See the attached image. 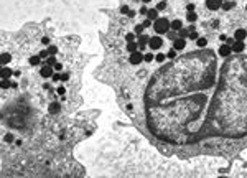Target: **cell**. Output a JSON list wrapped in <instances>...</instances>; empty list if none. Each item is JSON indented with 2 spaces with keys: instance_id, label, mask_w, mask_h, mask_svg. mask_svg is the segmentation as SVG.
Returning a JSON list of instances; mask_svg holds the SVG:
<instances>
[{
  "instance_id": "6da1fadb",
  "label": "cell",
  "mask_w": 247,
  "mask_h": 178,
  "mask_svg": "<svg viewBox=\"0 0 247 178\" xmlns=\"http://www.w3.org/2000/svg\"><path fill=\"white\" fill-rule=\"evenodd\" d=\"M153 28H155V31H156V33H160V35H163V33H168V31H170V28H172V21L168 20L167 17L156 18V20L153 21Z\"/></svg>"
},
{
  "instance_id": "7a4b0ae2",
  "label": "cell",
  "mask_w": 247,
  "mask_h": 178,
  "mask_svg": "<svg viewBox=\"0 0 247 178\" xmlns=\"http://www.w3.org/2000/svg\"><path fill=\"white\" fill-rule=\"evenodd\" d=\"M142 61H143V55H142L140 51H134V53H130V56H129V63H130L132 66H138V64H142Z\"/></svg>"
},
{
  "instance_id": "3957f363",
  "label": "cell",
  "mask_w": 247,
  "mask_h": 178,
  "mask_svg": "<svg viewBox=\"0 0 247 178\" xmlns=\"http://www.w3.org/2000/svg\"><path fill=\"white\" fill-rule=\"evenodd\" d=\"M148 46H150L152 50H160L161 46H163V38L161 36H150V40H148Z\"/></svg>"
},
{
  "instance_id": "277c9868",
  "label": "cell",
  "mask_w": 247,
  "mask_h": 178,
  "mask_svg": "<svg viewBox=\"0 0 247 178\" xmlns=\"http://www.w3.org/2000/svg\"><path fill=\"white\" fill-rule=\"evenodd\" d=\"M222 2H224V0H206V2H204V5H206L208 10L217 12L222 7Z\"/></svg>"
},
{
  "instance_id": "5b68a950",
  "label": "cell",
  "mask_w": 247,
  "mask_h": 178,
  "mask_svg": "<svg viewBox=\"0 0 247 178\" xmlns=\"http://www.w3.org/2000/svg\"><path fill=\"white\" fill-rule=\"evenodd\" d=\"M231 53H232V46H229L227 43H224V45H221L217 48V55L221 56V58H227Z\"/></svg>"
},
{
  "instance_id": "8992f818",
  "label": "cell",
  "mask_w": 247,
  "mask_h": 178,
  "mask_svg": "<svg viewBox=\"0 0 247 178\" xmlns=\"http://www.w3.org/2000/svg\"><path fill=\"white\" fill-rule=\"evenodd\" d=\"M40 76L41 78H53V66H50V64H45V66L40 69Z\"/></svg>"
},
{
  "instance_id": "52a82bcc",
  "label": "cell",
  "mask_w": 247,
  "mask_h": 178,
  "mask_svg": "<svg viewBox=\"0 0 247 178\" xmlns=\"http://www.w3.org/2000/svg\"><path fill=\"white\" fill-rule=\"evenodd\" d=\"M246 50V41H242V40H236V43L232 45V53H242V51Z\"/></svg>"
},
{
  "instance_id": "ba28073f",
  "label": "cell",
  "mask_w": 247,
  "mask_h": 178,
  "mask_svg": "<svg viewBox=\"0 0 247 178\" xmlns=\"http://www.w3.org/2000/svg\"><path fill=\"white\" fill-rule=\"evenodd\" d=\"M173 48L176 51H183L186 48V40L185 38H176V40L173 41Z\"/></svg>"
},
{
  "instance_id": "9c48e42d",
  "label": "cell",
  "mask_w": 247,
  "mask_h": 178,
  "mask_svg": "<svg viewBox=\"0 0 247 178\" xmlns=\"http://www.w3.org/2000/svg\"><path fill=\"white\" fill-rule=\"evenodd\" d=\"M234 38L236 40H247V28H237L236 31H234Z\"/></svg>"
},
{
  "instance_id": "30bf717a",
  "label": "cell",
  "mask_w": 247,
  "mask_h": 178,
  "mask_svg": "<svg viewBox=\"0 0 247 178\" xmlns=\"http://www.w3.org/2000/svg\"><path fill=\"white\" fill-rule=\"evenodd\" d=\"M12 74H13V71H12L10 68H7V66H3L2 68V71H0V78H2V79H10Z\"/></svg>"
},
{
  "instance_id": "8fae6325",
  "label": "cell",
  "mask_w": 247,
  "mask_h": 178,
  "mask_svg": "<svg viewBox=\"0 0 247 178\" xmlns=\"http://www.w3.org/2000/svg\"><path fill=\"white\" fill-rule=\"evenodd\" d=\"M181 28H183V20H180V18H175V20L172 21V30L180 31Z\"/></svg>"
},
{
  "instance_id": "7c38bea8",
  "label": "cell",
  "mask_w": 247,
  "mask_h": 178,
  "mask_svg": "<svg viewBox=\"0 0 247 178\" xmlns=\"http://www.w3.org/2000/svg\"><path fill=\"white\" fill-rule=\"evenodd\" d=\"M234 7H236V3H234L232 0H224V2H222V10L224 12H229L231 8H234Z\"/></svg>"
},
{
  "instance_id": "4fadbf2b",
  "label": "cell",
  "mask_w": 247,
  "mask_h": 178,
  "mask_svg": "<svg viewBox=\"0 0 247 178\" xmlns=\"http://www.w3.org/2000/svg\"><path fill=\"white\" fill-rule=\"evenodd\" d=\"M60 111H61V106L58 104V102H53V104L48 107V112H50V114H58Z\"/></svg>"
},
{
  "instance_id": "5bb4252c",
  "label": "cell",
  "mask_w": 247,
  "mask_h": 178,
  "mask_svg": "<svg viewBox=\"0 0 247 178\" xmlns=\"http://www.w3.org/2000/svg\"><path fill=\"white\" fill-rule=\"evenodd\" d=\"M196 46L198 48H206L208 46V38L206 36H199V38L196 40Z\"/></svg>"
},
{
  "instance_id": "9a60e30c",
  "label": "cell",
  "mask_w": 247,
  "mask_h": 178,
  "mask_svg": "<svg viewBox=\"0 0 247 178\" xmlns=\"http://www.w3.org/2000/svg\"><path fill=\"white\" fill-rule=\"evenodd\" d=\"M12 61V55L10 53H2V66H5V64H8V63Z\"/></svg>"
},
{
  "instance_id": "2e32d148",
  "label": "cell",
  "mask_w": 247,
  "mask_h": 178,
  "mask_svg": "<svg viewBox=\"0 0 247 178\" xmlns=\"http://www.w3.org/2000/svg\"><path fill=\"white\" fill-rule=\"evenodd\" d=\"M147 15H148V18H150V20L155 21L156 18H158V10H156V8H150V10L147 12Z\"/></svg>"
},
{
  "instance_id": "e0dca14e",
  "label": "cell",
  "mask_w": 247,
  "mask_h": 178,
  "mask_svg": "<svg viewBox=\"0 0 247 178\" xmlns=\"http://www.w3.org/2000/svg\"><path fill=\"white\" fill-rule=\"evenodd\" d=\"M186 20L190 21V23H194V21L198 20V13H196V12H188V13H186Z\"/></svg>"
},
{
  "instance_id": "ac0fdd59",
  "label": "cell",
  "mask_w": 247,
  "mask_h": 178,
  "mask_svg": "<svg viewBox=\"0 0 247 178\" xmlns=\"http://www.w3.org/2000/svg\"><path fill=\"white\" fill-rule=\"evenodd\" d=\"M176 53H178V51L175 50V48H172V50H168L167 53H165V55H167L168 60H175V58H176Z\"/></svg>"
},
{
  "instance_id": "d6986e66",
  "label": "cell",
  "mask_w": 247,
  "mask_h": 178,
  "mask_svg": "<svg viewBox=\"0 0 247 178\" xmlns=\"http://www.w3.org/2000/svg\"><path fill=\"white\" fill-rule=\"evenodd\" d=\"M28 63H30V66H38L40 64V56H31Z\"/></svg>"
},
{
  "instance_id": "ffe728a7",
  "label": "cell",
  "mask_w": 247,
  "mask_h": 178,
  "mask_svg": "<svg viewBox=\"0 0 247 178\" xmlns=\"http://www.w3.org/2000/svg\"><path fill=\"white\" fill-rule=\"evenodd\" d=\"M137 48H138V45H137L135 41H130V43H127V50L130 51V53H134V51H137Z\"/></svg>"
},
{
  "instance_id": "44dd1931",
  "label": "cell",
  "mask_w": 247,
  "mask_h": 178,
  "mask_svg": "<svg viewBox=\"0 0 247 178\" xmlns=\"http://www.w3.org/2000/svg\"><path fill=\"white\" fill-rule=\"evenodd\" d=\"M165 60H167V55H165V53H158V55L155 56V61H156V63H160V64L165 61Z\"/></svg>"
},
{
  "instance_id": "7402d4cb",
  "label": "cell",
  "mask_w": 247,
  "mask_h": 178,
  "mask_svg": "<svg viewBox=\"0 0 247 178\" xmlns=\"http://www.w3.org/2000/svg\"><path fill=\"white\" fill-rule=\"evenodd\" d=\"M155 8H156L158 12H161V10H167V2H165V0H161V2H158Z\"/></svg>"
},
{
  "instance_id": "603a6c76",
  "label": "cell",
  "mask_w": 247,
  "mask_h": 178,
  "mask_svg": "<svg viewBox=\"0 0 247 178\" xmlns=\"http://www.w3.org/2000/svg\"><path fill=\"white\" fill-rule=\"evenodd\" d=\"M199 38V31H191L190 35H188V40L190 41H196Z\"/></svg>"
},
{
  "instance_id": "cb8c5ba5",
  "label": "cell",
  "mask_w": 247,
  "mask_h": 178,
  "mask_svg": "<svg viewBox=\"0 0 247 178\" xmlns=\"http://www.w3.org/2000/svg\"><path fill=\"white\" fill-rule=\"evenodd\" d=\"M178 33H180V38H186L188 35H190V30H188V28H185V26H183L181 30L178 31Z\"/></svg>"
},
{
  "instance_id": "d4e9b609",
  "label": "cell",
  "mask_w": 247,
  "mask_h": 178,
  "mask_svg": "<svg viewBox=\"0 0 247 178\" xmlns=\"http://www.w3.org/2000/svg\"><path fill=\"white\" fill-rule=\"evenodd\" d=\"M12 86V82L8 81V79H2V89L5 91V89H8V87Z\"/></svg>"
},
{
  "instance_id": "484cf974",
  "label": "cell",
  "mask_w": 247,
  "mask_h": 178,
  "mask_svg": "<svg viewBox=\"0 0 247 178\" xmlns=\"http://www.w3.org/2000/svg\"><path fill=\"white\" fill-rule=\"evenodd\" d=\"M143 61H145V63H152V61H153V55H152V53L143 55Z\"/></svg>"
},
{
  "instance_id": "4316f807",
  "label": "cell",
  "mask_w": 247,
  "mask_h": 178,
  "mask_svg": "<svg viewBox=\"0 0 247 178\" xmlns=\"http://www.w3.org/2000/svg\"><path fill=\"white\" fill-rule=\"evenodd\" d=\"M56 63V58H55V55H51L50 58H48V60H46V64H50V66H53V64H55Z\"/></svg>"
},
{
  "instance_id": "83f0119b",
  "label": "cell",
  "mask_w": 247,
  "mask_h": 178,
  "mask_svg": "<svg viewBox=\"0 0 247 178\" xmlns=\"http://www.w3.org/2000/svg\"><path fill=\"white\" fill-rule=\"evenodd\" d=\"M48 53H50V55H56V53H58V48H56L55 45H51L50 48H48Z\"/></svg>"
},
{
  "instance_id": "f1b7e54d",
  "label": "cell",
  "mask_w": 247,
  "mask_h": 178,
  "mask_svg": "<svg viewBox=\"0 0 247 178\" xmlns=\"http://www.w3.org/2000/svg\"><path fill=\"white\" fill-rule=\"evenodd\" d=\"M168 38H170V40H176V31L175 30H172V31H168Z\"/></svg>"
},
{
  "instance_id": "f546056e",
  "label": "cell",
  "mask_w": 247,
  "mask_h": 178,
  "mask_svg": "<svg viewBox=\"0 0 247 178\" xmlns=\"http://www.w3.org/2000/svg\"><path fill=\"white\" fill-rule=\"evenodd\" d=\"M186 10H188V12H194V10H196V5H194V3H191V2H190V3H188V5H186Z\"/></svg>"
},
{
  "instance_id": "4dcf8cb0",
  "label": "cell",
  "mask_w": 247,
  "mask_h": 178,
  "mask_svg": "<svg viewBox=\"0 0 247 178\" xmlns=\"http://www.w3.org/2000/svg\"><path fill=\"white\" fill-rule=\"evenodd\" d=\"M125 40H127V43H130V41H134V40H135V36H134V33H129V35L125 36Z\"/></svg>"
},
{
  "instance_id": "1f68e13d",
  "label": "cell",
  "mask_w": 247,
  "mask_h": 178,
  "mask_svg": "<svg viewBox=\"0 0 247 178\" xmlns=\"http://www.w3.org/2000/svg\"><path fill=\"white\" fill-rule=\"evenodd\" d=\"M148 26H152V20H150V18H147V20L143 21V28H148Z\"/></svg>"
},
{
  "instance_id": "d6a6232c",
  "label": "cell",
  "mask_w": 247,
  "mask_h": 178,
  "mask_svg": "<svg viewBox=\"0 0 247 178\" xmlns=\"http://www.w3.org/2000/svg\"><path fill=\"white\" fill-rule=\"evenodd\" d=\"M55 69H56V71H63V63H56Z\"/></svg>"
},
{
  "instance_id": "836d02e7",
  "label": "cell",
  "mask_w": 247,
  "mask_h": 178,
  "mask_svg": "<svg viewBox=\"0 0 247 178\" xmlns=\"http://www.w3.org/2000/svg\"><path fill=\"white\" fill-rule=\"evenodd\" d=\"M68 79H69V74H68V73H63V74H61V81H68Z\"/></svg>"
},
{
  "instance_id": "e575fe53",
  "label": "cell",
  "mask_w": 247,
  "mask_h": 178,
  "mask_svg": "<svg viewBox=\"0 0 247 178\" xmlns=\"http://www.w3.org/2000/svg\"><path fill=\"white\" fill-rule=\"evenodd\" d=\"M143 31V25H137L135 26V33H142Z\"/></svg>"
},
{
  "instance_id": "d590c367",
  "label": "cell",
  "mask_w": 247,
  "mask_h": 178,
  "mask_svg": "<svg viewBox=\"0 0 247 178\" xmlns=\"http://www.w3.org/2000/svg\"><path fill=\"white\" fill-rule=\"evenodd\" d=\"M48 55H50V53H48V51H40V58H48Z\"/></svg>"
},
{
  "instance_id": "8d00e7d4",
  "label": "cell",
  "mask_w": 247,
  "mask_h": 178,
  "mask_svg": "<svg viewBox=\"0 0 247 178\" xmlns=\"http://www.w3.org/2000/svg\"><path fill=\"white\" fill-rule=\"evenodd\" d=\"M41 43H43V45H50V38H48V36L41 38Z\"/></svg>"
},
{
  "instance_id": "74e56055",
  "label": "cell",
  "mask_w": 247,
  "mask_h": 178,
  "mask_svg": "<svg viewBox=\"0 0 247 178\" xmlns=\"http://www.w3.org/2000/svg\"><path fill=\"white\" fill-rule=\"evenodd\" d=\"M5 140H7V142H12V140H13V135H12V134L5 135Z\"/></svg>"
},
{
  "instance_id": "f35d334b",
  "label": "cell",
  "mask_w": 247,
  "mask_h": 178,
  "mask_svg": "<svg viewBox=\"0 0 247 178\" xmlns=\"http://www.w3.org/2000/svg\"><path fill=\"white\" fill-rule=\"evenodd\" d=\"M64 87H60V89H58V94H60V96H63V94H64Z\"/></svg>"
},
{
  "instance_id": "ab89813d",
  "label": "cell",
  "mask_w": 247,
  "mask_h": 178,
  "mask_svg": "<svg viewBox=\"0 0 247 178\" xmlns=\"http://www.w3.org/2000/svg\"><path fill=\"white\" fill-rule=\"evenodd\" d=\"M147 12H148V10H147L145 7H142V8H140V13H142V15H143V13H147Z\"/></svg>"
},
{
  "instance_id": "60d3db41",
  "label": "cell",
  "mask_w": 247,
  "mask_h": 178,
  "mask_svg": "<svg viewBox=\"0 0 247 178\" xmlns=\"http://www.w3.org/2000/svg\"><path fill=\"white\" fill-rule=\"evenodd\" d=\"M142 2H145V3H148V2H152V0H142Z\"/></svg>"
},
{
  "instance_id": "b9f144b4",
  "label": "cell",
  "mask_w": 247,
  "mask_h": 178,
  "mask_svg": "<svg viewBox=\"0 0 247 178\" xmlns=\"http://www.w3.org/2000/svg\"><path fill=\"white\" fill-rule=\"evenodd\" d=\"M246 12H247V5H246Z\"/></svg>"
},
{
  "instance_id": "7bdbcfd3",
  "label": "cell",
  "mask_w": 247,
  "mask_h": 178,
  "mask_svg": "<svg viewBox=\"0 0 247 178\" xmlns=\"http://www.w3.org/2000/svg\"><path fill=\"white\" fill-rule=\"evenodd\" d=\"M165 2H168V0H165Z\"/></svg>"
}]
</instances>
